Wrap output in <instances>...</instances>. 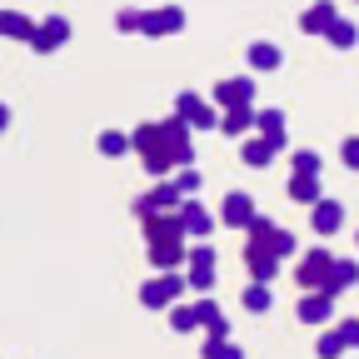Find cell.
Returning <instances> with one entry per match:
<instances>
[{"label": "cell", "mask_w": 359, "mask_h": 359, "mask_svg": "<svg viewBox=\"0 0 359 359\" xmlns=\"http://www.w3.org/2000/svg\"><path fill=\"white\" fill-rule=\"evenodd\" d=\"M130 145L140 150V160H145V170H150V175H165V170L175 165L170 140H165V130H160V125H140V130L130 135Z\"/></svg>", "instance_id": "obj_1"}, {"label": "cell", "mask_w": 359, "mask_h": 359, "mask_svg": "<svg viewBox=\"0 0 359 359\" xmlns=\"http://www.w3.org/2000/svg\"><path fill=\"white\" fill-rule=\"evenodd\" d=\"M330 269H334V255H330V250H309V255L294 264V280H299L304 290H325Z\"/></svg>", "instance_id": "obj_2"}, {"label": "cell", "mask_w": 359, "mask_h": 359, "mask_svg": "<svg viewBox=\"0 0 359 359\" xmlns=\"http://www.w3.org/2000/svg\"><path fill=\"white\" fill-rule=\"evenodd\" d=\"M245 259H250V275L259 280V285H269L280 275V255L269 250V240H259V235H250V245H245Z\"/></svg>", "instance_id": "obj_3"}, {"label": "cell", "mask_w": 359, "mask_h": 359, "mask_svg": "<svg viewBox=\"0 0 359 359\" xmlns=\"http://www.w3.org/2000/svg\"><path fill=\"white\" fill-rule=\"evenodd\" d=\"M180 290H185V280H180L175 269H160V280H150V285L140 290V299H145V309H165V304L180 299Z\"/></svg>", "instance_id": "obj_4"}, {"label": "cell", "mask_w": 359, "mask_h": 359, "mask_svg": "<svg viewBox=\"0 0 359 359\" xmlns=\"http://www.w3.org/2000/svg\"><path fill=\"white\" fill-rule=\"evenodd\" d=\"M175 115H180V120H185L190 130H210V125H219V115H215V105H205V100L195 95V90H185V95H180V100H175Z\"/></svg>", "instance_id": "obj_5"}, {"label": "cell", "mask_w": 359, "mask_h": 359, "mask_svg": "<svg viewBox=\"0 0 359 359\" xmlns=\"http://www.w3.org/2000/svg\"><path fill=\"white\" fill-rule=\"evenodd\" d=\"M185 259H190V285H195L200 294H210V290H215V259H219V255H215V250L200 240V245H195Z\"/></svg>", "instance_id": "obj_6"}, {"label": "cell", "mask_w": 359, "mask_h": 359, "mask_svg": "<svg viewBox=\"0 0 359 359\" xmlns=\"http://www.w3.org/2000/svg\"><path fill=\"white\" fill-rule=\"evenodd\" d=\"M65 40H70V20H65V15H50V20H40V25H35L30 50L45 55V50H55V45H65Z\"/></svg>", "instance_id": "obj_7"}, {"label": "cell", "mask_w": 359, "mask_h": 359, "mask_svg": "<svg viewBox=\"0 0 359 359\" xmlns=\"http://www.w3.org/2000/svg\"><path fill=\"white\" fill-rule=\"evenodd\" d=\"M140 30H145V35H180V30H185V11H180V6H165V11H145Z\"/></svg>", "instance_id": "obj_8"}, {"label": "cell", "mask_w": 359, "mask_h": 359, "mask_svg": "<svg viewBox=\"0 0 359 359\" xmlns=\"http://www.w3.org/2000/svg\"><path fill=\"white\" fill-rule=\"evenodd\" d=\"M299 325H325L330 314H334V294H325V290H309L304 299H299Z\"/></svg>", "instance_id": "obj_9"}, {"label": "cell", "mask_w": 359, "mask_h": 359, "mask_svg": "<svg viewBox=\"0 0 359 359\" xmlns=\"http://www.w3.org/2000/svg\"><path fill=\"white\" fill-rule=\"evenodd\" d=\"M180 224H185V235H200V240H205L219 219H215V215H210L200 200H180Z\"/></svg>", "instance_id": "obj_10"}, {"label": "cell", "mask_w": 359, "mask_h": 359, "mask_svg": "<svg viewBox=\"0 0 359 359\" xmlns=\"http://www.w3.org/2000/svg\"><path fill=\"white\" fill-rule=\"evenodd\" d=\"M250 219H255V200L250 195H224V210H219V224H230V230H250Z\"/></svg>", "instance_id": "obj_11"}, {"label": "cell", "mask_w": 359, "mask_h": 359, "mask_svg": "<svg viewBox=\"0 0 359 359\" xmlns=\"http://www.w3.org/2000/svg\"><path fill=\"white\" fill-rule=\"evenodd\" d=\"M215 100H219L224 110L250 105V100H255V80H250V75H240V80H219V85H215Z\"/></svg>", "instance_id": "obj_12"}, {"label": "cell", "mask_w": 359, "mask_h": 359, "mask_svg": "<svg viewBox=\"0 0 359 359\" xmlns=\"http://www.w3.org/2000/svg\"><path fill=\"white\" fill-rule=\"evenodd\" d=\"M145 240L155 245V240H185V224H180V210L170 215H145Z\"/></svg>", "instance_id": "obj_13"}, {"label": "cell", "mask_w": 359, "mask_h": 359, "mask_svg": "<svg viewBox=\"0 0 359 359\" xmlns=\"http://www.w3.org/2000/svg\"><path fill=\"white\" fill-rule=\"evenodd\" d=\"M180 200L185 195H180L175 185H155L145 200H135V215H165V210H180Z\"/></svg>", "instance_id": "obj_14"}, {"label": "cell", "mask_w": 359, "mask_h": 359, "mask_svg": "<svg viewBox=\"0 0 359 359\" xmlns=\"http://www.w3.org/2000/svg\"><path fill=\"white\" fill-rule=\"evenodd\" d=\"M309 224H314V230H320V235H334L339 224H344V205L325 195L320 205H309Z\"/></svg>", "instance_id": "obj_15"}, {"label": "cell", "mask_w": 359, "mask_h": 359, "mask_svg": "<svg viewBox=\"0 0 359 359\" xmlns=\"http://www.w3.org/2000/svg\"><path fill=\"white\" fill-rule=\"evenodd\" d=\"M339 15H334V0H320V6H309L304 15H299V30L304 35H320V30H330Z\"/></svg>", "instance_id": "obj_16"}, {"label": "cell", "mask_w": 359, "mask_h": 359, "mask_svg": "<svg viewBox=\"0 0 359 359\" xmlns=\"http://www.w3.org/2000/svg\"><path fill=\"white\" fill-rule=\"evenodd\" d=\"M354 280H359V259H334L330 280H325V294H339V290H349Z\"/></svg>", "instance_id": "obj_17"}, {"label": "cell", "mask_w": 359, "mask_h": 359, "mask_svg": "<svg viewBox=\"0 0 359 359\" xmlns=\"http://www.w3.org/2000/svg\"><path fill=\"white\" fill-rule=\"evenodd\" d=\"M290 200H299V205H320V200H325L320 175H294V180H290Z\"/></svg>", "instance_id": "obj_18"}, {"label": "cell", "mask_w": 359, "mask_h": 359, "mask_svg": "<svg viewBox=\"0 0 359 359\" xmlns=\"http://www.w3.org/2000/svg\"><path fill=\"white\" fill-rule=\"evenodd\" d=\"M280 150H285L280 140H264V135H259V140H245V150H240V155H245V165H255V170H259V165L275 160Z\"/></svg>", "instance_id": "obj_19"}, {"label": "cell", "mask_w": 359, "mask_h": 359, "mask_svg": "<svg viewBox=\"0 0 359 359\" xmlns=\"http://www.w3.org/2000/svg\"><path fill=\"white\" fill-rule=\"evenodd\" d=\"M150 259H155V269H175L180 259H185V240H155Z\"/></svg>", "instance_id": "obj_20"}, {"label": "cell", "mask_w": 359, "mask_h": 359, "mask_svg": "<svg viewBox=\"0 0 359 359\" xmlns=\"http://www.w3.org/2000/svg\"><path fill=\"white\" fill-rule=\"evenodd\" d=\"M0 35H11V40H30L35 35V20L20 15V11H0Z\"/></svg>", "instance_id": "obj_21"}, {"label": "cell", "mask_w": 359, "mask_h": 359, "mask_svg": "<svg viewBox=\"0 0 359 359\" xmlns=\"http://www.w3.org/2000/svg\"><path fill=\"white\" fill-rule=\"evenodd\" d=\"M280 60H285L280 45H269V40H255V45H250V65H255V70H280Z\"/></svg>", "instance_id": "obj_22"}, {"label": "cell", "mask_w": 359, "mask_h": 359, "mask_svg": "<svg viewBox=\"0 0 359 359\" xmlns=\"http://www.w3.org/2000/svg\"><path fill=\"white\" fill-rule=\"evenodd\" d=\"M255 125L264 140H280L285 145V110H255Z\"/></svg>", "instance_id": "obj_23"}, {"label": "cell", "mask_w": 359, "mask_h": 359, "mask_svg": "<svg viewBox=\"0 0 359 359\" xmlns=\"http://www.w3.org/2000/svg\"><path fill=\"white\" fill-rule=\"evenodd\" d=\"M250 125H255V105H235L230 115L219 120V130H224V135H245Z\"/></svg>", "instance_id": "obj_24"}, {"label": "cell", "mask_w": 359, "mask_h": 359, "mask_svg": "<svg viewBox=\"0 0 359 359\" xmlns=\"http://www.w3.org/2000/svg\"><path fill=\"white\" fill-rule=\"evenodd\" d=\"M200 354H205V359H245V349H240V344H224V339H215V334L200 344Z\"/></svg>", "instance_id": "obj_25"}, {"label": "cell", "mask_w": 359, "mask_h": 359, "mask_svg": "<svg viewBox=\"0 0 359 359\" xmlns=\"http://www.w3.org/2000/svg\"><path fill=\"white\" fill-rule=\"evenodd\" d=\"M325 35H330V45H339V50H349V45L359 40V25H354V20H334V25H330Z\"/></svg>", "instance_id": "obj_26"}, {"label": "cell", "mask_w": 359, "mask_h": 359, "mask_svg": "<svg viewBox=\"0 0 359 359\" xmlns=\"http://www.w3.org/2000/svg\"><path fill=\"white\" fill-rule=\"evenodd\" d=\"M170 325H175L180 334H190V330H200V309H195V304H180V309H170Z\"/></svg>", "instance_id": "obj_27"}, {"label": "cell", "mask_w": 359, "mask_h": 359, "mask_svg": "<svg viewBox=\"0 0 359 359\" xmlns=\"http://www.w3.org/2000/svg\"><path fill=\"white\" fill-rule=\"evenodd\" d=\"M294 175H325V155L320 150H294Z\"/></svg>", "instance_id": "obj_28"}, {"label": "cell", "mask_w": 359, "mask_h": 359, "mask_svg": "<svg viewBox=\"0 0 359 359\" xmlns=\"http://www.w3.org/2000/svg\"><path fill=\"white\" fill-rule=\"evenodd\" d=\"M125 150H135L125 130H105V135H100V155H125Z\"/></svg>", "instance_id": "obj_29"}, {"label": "cell", "mask_w": 359, "mask_h": 359, "mask_svg": "<svg viewBox=\"0 0 359 359\" xmlns=\"http://www.w3.org/2000/svg\"><path fill=\"white\" fill-rule=\"evenodd\" d=\"M245 309H250V314H264V309H269V285L255 280V285L245 290Z\"/></svg>", "instance_id": "obj_30"}, {"label": "cell", "mask_w": 359, "mask_h": 359, "mask_svg": "<svg viewBox=\"0 0 359 359\" xmlns=\"http://www.w3.org/2000/svg\"><path fill=\"white\" fill-rule=\"evenodd\" d=\"M200 185H205V180H200V170H195V165H180V175H175V190H180V195H195Z\"/></svg>", "instance_id": "obj_31"}, {"label": "cell", "mask_w": 359, "mask_h": 359, "mask_svg": "<svg viewBox=\"0 0 359 359\" xmlns=\"http://www.w3.org/2000/svg\"><path fill=\"white\" fill-rule=\"evenodd\" d=\"M344 349V339H339V330H330V334H320V359H334Z\"/></svg>", "instance_id": "obj_32"}, {"label": "cell", "mask_w": 359, "mask_h": 359, "mask_svg": "<svg viewBox=\"0 0 359 359\" xmlns=\"http://www.w3.org/2000/svg\"><path fill=\"white\" fill-rule=\"evenodd\" d=\"M339 339H344V349H359V320H344L339 325Z\"/></svg>", "instance_id": "obj_33"}, {"label": "cell", "mask_w": 359, "mask_h": 359, "mask_svg": "<svg viewBox=\"0 0 359 359\" xmlns=\"http://www.w3.org/2000/svg\"><path fill=\"white\" fill-rule=\"evenodd\" d=\"M140 20H145V11H120V15H115L120 30H140Z\"/></svg>", "instance_id": "obj_34"}, {"label": "cell", "mask_w": 359, "mask_h": 359, "mask_svg": "<svg viewBox=\"0 0 359 359\" xmlns=\"http://www.w3.org/2000/svg\"><path fill=\"white\" fill-rule=\"evenodd\" d=\"M344 165L359 170V135H354V140H344Z\"/></svg>", "instance_id": "obj_35"}, {"label": "cell", "mask_w": 359, "mask_h": 359, "mask_svg": "<svg viewBox=\"0 0 359 359\" xmlns=\"http://www.w3.org/2000/svg\"><path fill=\"white\" fill-rule=\"evenodd\" d=\"M6 125H11V110H6V105H0V130H6Z\"/></svg>", "instance_id": "obj_36"}]
</instances>
